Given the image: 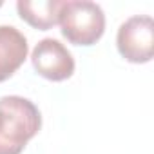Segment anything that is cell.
<instances>
[{
    "label": "cell",
    "instance_id": "6da1fadb",
    "mask_svg": "<svg viewBox=\"0 0 154 154\" xmlns=\"http://www.w3.org/2000/svg\"><path fill=\"white\" fill-rule=\"evenodd\" d=\"M42 127L38 107L24 96L0 98V154H22Z\"/></svg>",
    "mask_w": 154,
    "mask_h": 154
},
{
    "label": "cell",
    "instance_id": "7a4b0ae2",
    "mask_svg": "<svg viewBox=\"0 0 154 154\" xmlns=\"http://www.w3.org/2000/svg\"><path fill=\"white\" fill-rule=\"evenodd\" d=\"M60 31L74 45H94L105 33V13L96 2L67 0L60 9Z\"/></svg>",
    "mask_w": 154,
    "mask_h": 154
},
{
    "label": "cell",
    "instance_id": "3957f363",
    "mask_svg": "<svg viewBox=\"0 0 154 154\" xmlns=\"http://www.w3.org/2000/svg\"><path fill=\"white\" fill-rule=\"evenodd\" d=\"M118 53L131 63H147L154 54V20L149 15L127 18L116 35Z\"/></svg>",
    "mask_w": 154,
    "mask_h": 154
},
{
    "label": "cell",
    "instance_id": "277c9868",
    "mask_svg": "<svg viewBox=\"0 0 154 154\" xmlns=\"http://www.w3.org/2000/svg\"><path fill=\"white\" fill-rule=\"evenodd\" d=\"M31 62L42 78L51 82H63L71 78L76 67L71 51L56 38L40 40L31 53Z\"/></svg>",
    "mask_w": 154,
    "mask_h": 154
},
{
    "label": "cell",
    "instance_id": "5b68a950",
    "mask_svg": "<svg viewBox=\"0 0 154 154\" xmlns=\"http://www.w3.org/2000/svg\"><path fill=\"white\" fill-rule=\"evenodd\" d=\"M29 53L27 38L13 26H0V84L22 67Z\"/></svg>",
    "mask_w": 154,
    "mask_h": 154
},
{
    "label": "cell",
    "instance_id": "8992f818",
    "mask_svg": "<svg viewBox=\"0 0 154 154\" xmlns=\"http://www.w3.org/2000/svg\"><path fill=\"white\" fill-rule=\"evenodd\" d=\"M63 0H18L17 11L20 18L38 31H47L58 24Z\"/></svg>",
    "mask_w": 154,
    "mask_h": 154
},
{
    "label": "cell",
    "instance_id": "52a82bcc",
    "mask_svg": "<svg viewBox=\"0 0 154 154\" xmlns=\"http://www.w3.org/2000/svg\"><path fill=\"white\" fill-rule=\"evenodd\" d=\"M2 4H4V2H0V8H2Z\"/></svg>",
    "mask_w": 154,
    "mask_h": 154
}]
</instances>
